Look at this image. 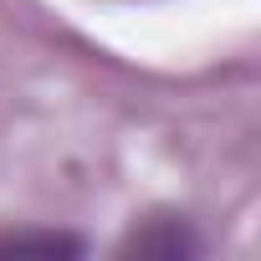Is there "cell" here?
<instances>
[{"mask_svg":"<svg viewBox=\"0 0 261 261\" xmlns=\"http://www.w3.org/2000/svg\"><path fill=\"white\" fill-rule=\"evenodd\" d=\"M77 251L82 246L72 236H57V230H26V236L0 241V256H46V261H57V256H77Z\"/></svg>","mask_w":261,"mask_h":261,"instance_id":"cell-1","label":"cell"},{"mask_svg":"<svg viewBox=\"0 0 261 261\" xmlns=\"http://www.w3.org/2000/svg\"><path fill=\"white\" fill-rule=\"evenodd\" d=\"M128 251H139V256H185V251H195V241H185V230H169V236H134V241H128Z\"/></svg>","mask_w":261,"mask_h":261,"instance_id":"cell-2","label":"cell"}]
</instances>
